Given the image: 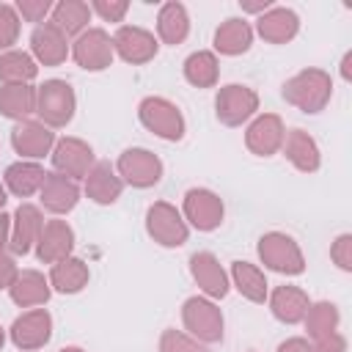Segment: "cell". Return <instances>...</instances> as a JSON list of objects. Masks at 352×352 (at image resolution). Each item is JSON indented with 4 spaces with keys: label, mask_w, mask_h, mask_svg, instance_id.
<instances>
[{
    "label": "cell",
    "mask_w": 352,
    "mask_h": 352,
    "mask_svg": "<svg viewBox=\"0 0 352 352\" xmlns=\"http://www.w3.org/2000/svg\"><path fill=\"white\" fill-rule=\"evenodd\" d=\"M333 96V80L322 69H302L283 82V99L302 113H319Z\"/></svg>",
    "instance_id": "6da1fadb"
},
{
    "label": "cell",
    "mask_w": 352,
    "mask_h": 352,
    "mask_svg": "<svg viewBox=\"0 0 352 352\" xmlns=\"http://www.w3.org/2000/svg\"><path fill=\"white\" fill-rule=\"evenodd\" d=\"M77 96L66 80H44L36 88V116L44 126L60 129L74 118Z\"/></svg>",
    "instance_id": "7a4b0ae2"
},
{
    "label": "cell",
    "mask_w": 352,
    "mask_h": 352,
    "mask_svg": "<svg viewBox=\"0 0 352 352\" xmlns=\"http://www.w3.org/2000/svg\"><path fill=\"white\" fill-rule=\"evenodd\" d=\"M182 322L184 333L192 336L201 344H217L223 341V314L209 297H187L182 305Z\"/></svg>",
    "instance_id": "3957f363"
},
{
    "label": "cell",
    "mask_w": 352,
    "mask_h": 352,
    "mask_svg": "<svg viewBox=\"0 0 352 352\" xmlns=\"http://www.w3.org/2000/svg\"><path fill=\"white\" fill-rule=\"evenodd\" d=\"M138 118L151 135H157L162 140H182L184 129H187L182 110L165 96H146L138 104Z\"/></svg>",
    "instance_id": "277c9868"
},
{
    "label": "cell",
    "mask_w": 352,
    "mask_h": 352,
    "mask_svg": "<svg viewBox=\"0 0 352 352\" xmlns=\"http://www.w3.org/2000/svg\"><path fill=\"white\" fill-rule=\"evenodd\" d=\"M146 234L162 248H182L190 236V226L173 204L157 201L146 209Z\"/></svg>",
    "instance_id": "5b68a950"
},
{
    "label": "cell",
    "mask_w": 352,
    "mask_h": 352,
    "mask_svg": "<svg viewBox=\"0 0 352 352\" xmlns=\"http://www.w3.org/2000/svg\"><path fill=\"white\" fill-rule=\"evenodd\" d=\"M258 258L264 261V267L280 275H300L305 270L300 245L283 231H270L258 239Z\"/></svg>",
    "instance_id": "8992f818"
},
{
    "label": "cell",
    "mask_w": 352,
    "mask_h": 352,
    "mask_svg": "<svg viewBox=\"0 0 352 352\" xmlns=\"http://www.w3.org/2000/svg\"><path fill=\"white\" fill-rule=\"evenodd\" d=\"M256 110H258V94L248 85L231 82V85H223L214 96L217 121L226 126H242L256 116Z\"/></svg>",
    "instance_id": "52a82bcc"
},
{
    "label": "cell",
    "mask_w": 352,
    "mask_h": 352,
    "mask_svg": "<svg viewBox=\"0 0 352 352\" xmlns=\"http://www.w3.org/2000/svg\"><path fill=\"white\" fill-rule=\"evenodd\" d=\"M162 160L157 154H151L148 148H126L121 151L118 162H116V173L121 176L124 184L129 187H138V190H146V187H154L160 179H162Z\"/></svg>",
    "instance_id": "ba28073f"
},
{
    "label": "cell",
    "mask_w": 352,
    "mask_h": 352,
    "mask_svg": "<svg viewBox=\"0 0 352 352\" xmlns=\"http://www.w3.org/2000/svg\"><path fill=\"white\" fill-rule=\"evenodd\" d=\"M72 58H74V63H77L80 69H85V72H104V69L113 63V58H116L110 33L102 30V28H88V30H82V33L72 41Z\"/></svg>",
    "instance_id": "9c48e42d"
},
{
    "label": "cell",
    "mask_w": 352,
    "mask_h": 352,
    "mask_svg": "<svg viewBox=\"0 0 352 352\" xmlns=\"http://www.w3.org/2000/svg\"><path fill=\"white\" fill-rule=\"evenodd\" d=\"M223 201L217 192L206 190V187H192L184 192V204H182V217L187 226L198 228V231H214L223 223Z\"/></svg>",
    "instance_id": "30bf717a"
},
{
    "label": "cell",
    "mask_w": 352,
    "mask_h": 352,
    "mask_svg": "<svg viewBox=\"0 0 352 352\" xmlns=\"http://www.w3.org/2000/svg\"><path fill=\"white\" fill-rule=\"evenodd\" d=\"M11 344L22 352H36L41 349L50 338H52V316L47 308H30L25 314H19L8 330Z\"/></svg>",
    "instance_id": "8fae6325"
},
{
    "label": "cell",
    "mask_w": 352,
    "mask_h": 352,
    "mask_svg": "<svg viewBox=\"0 0 352 352\" xmlns=\"http://www.w3.org/2000/svg\"><path fill=\"white\" fill-rule=\"evenodd\" d=\"M50 154H52L55 173H60V176H66L72 182L85 179L88 170L96 162L94 160V148L85 140H80V138H60V140H55Z\"/></svg>",
    "instance_id": "7c38bea8"
},
{
    "label": "cell",
    "mask_w": 352,
    "mask_h": 352,
    "mask_svg": "<svg viewBox=\"0 0 352 352\" xmlns=\"http://www.w3.org/2000/svg\"><path fill=\"white\" fill-rule=\"evenodd\" d=\"M160 50V41L151 30L140 28V25H121L116 33H113V52L132 63V66H140V63H148Z\"/></svg>",
    "instance_id": "4fadbf2b"
},
{
    "label": "cell",
    "mask_w": 352,
    "mask_h": 352,
    "mask_svg": "<svg viewBox=\"0 0 352 352\" xmlns=\"http://www.w3.org/2000/svg\"><path fill=\"white\" fill-rule=\"evenodd\" d=\"M44 228V214L36 204H19L14 217H11V236H8V250L11 256H25L36 248L38 234Z\"/></svg>",
    "instance_id": "5bb4252c"
},
{
    "label": "cell",
    "mask_w": 352,
    "mask_h": 352,
    "mask_svg": "<svg viewBox=\"0 0 352 352\" xmlns=\"http://www.w3.org/2000/svg\"><path fill=\"white\" fill-rule=\"evenodd\" d=\"M11 146L22 160H33L38 162L44 154L52 151L55 146V132L50 126H44L41 121H16L11 129Z\"/></svg>",
    "instance_id": "9a60e30c"
},
{
    "label": "cell",
    "mask_w": 352,
    "mask_h": 352,
    "mask_svg": "<svg viewBox=\"0 0 352 352\" xmlns=\"http://www.w3.org/2000/svg\"><path fill=\"white\" fill-rule=\"evenodd\" d=\"M72 248H74V228L60 217L44 220V228H41L38 242L33 248L36 258L44 264H55V261L72 256Z\"/></svg>",
    "instance_id": "2e32d148"
},
{
    "label": "cell",
    "mask_w": 352,
    "mask_h": 352,
    "mask_svg": "<svg viewBox=\"0 0 352 352\" xmlns=\"http://www.w3.org/2000/svg\"><path fill=\"white\" fill-rule=\"evenodd\" d=\"M30 52L36 63L60 66L72 55V44L52 22H44V25H36L30 33Z\"/></svg>",
    "instance_id": "e0dca14e"
},
{
    "label": "cell",
    "mask_w": 352,
    "mask_h": 352,
    "mask_svg": "<svg viewBox=\"0 0 352 352\" xmlns=\"http://www.w3.org/2000/svg\"><path fill=\"white\" fill-rule=\"evenodd\" d=\"M190 275H192V280L198 283V289L204 292V297H209V300H223V297L228 294L231 280H228L226 270L220 267V261H217L212 253H206V250L192 253V256H190Z\"/></svg>",
    "instance_id": "ac0fdd59"
},
{
    "label": "cell",
    "mask_w": 352,
    "mask_h": 352,
    "mask_svg": "<svg viewBox=\"0 0 352 352\" xmlns=\"http://www.w3.org/2000/svg\"><path fill=\"white\" fill-rule=\"evenodd\" d=\"M283 135H286L283 121L275 113H264L250 121V126L245 132V146L258 157H272L275 151H280Z\"/></svg>",
    "instance_id": "d6986e66"
},
{
    "label": "cell",
    "mask_w": 352,
    "mask_h": 352,
    "mask_svg": "<svg viewBox=\"0 0 352 352\" xmlns=\"http://www.w3.org/2000/svg\"><path fill=\"white\" fill-rule=\"evenodd\" d=\"M267 302H270L272 316H275L278 322H283V324H297V322H302L305 314H308V308H311L308 294H305L300 286H289V283L275 286V289L267 294Z\"/></svg>",
    "instance_id": "ffe728a7"
},
{
    "label": "cell",
    "mask_w": 352,
    "mask_h": 352,
    "mask_svg": "<svg viewBox=\"0 0 352 352\" xmlns=\"http://www.w3.org/2000/svg\"><path fill=\"white\" fill-rule=\"evenodd\" d=\"M82 182H85V195L99 206L116 204L124 192V182L110 162H94V168L88 170Z\"/></svg>",
    "instance_id": "44dd1931"
},
{
    "label": "cell",
    "mask_w": 352,
    "mask_h": 352,
    "mask_svg": "<svg viewBox=\"0 0 352 352\" xmlns=\"http://www.w3.org/2000/svg\"><path fill=\"white\" fill-rule=\"evenodd\" d=\"M38 198H41V206L47 212L66 214V212H72L77 206L80 187H77V182H72V179H66V176H60V173L52 170V173L44 176V184L38 190Z\"/></svg>",
    "instance_id": "7402d4cb"
},
{
    "label": "cell",
    "mask_w": 352,
    "mask_h": 352,
    "mask_svg": "<svg viewBox=\"0 0 352 352\" xmlns=\"http://www.w3.org/2000/svg\"><path fill=\"white\" fill-rule=\"evenodd\" d=\"M256 30L264 41L270 44H286L297 36L300 30V16L292 11V8H283V6H272L270 11H264L258 19H256Z\"/></svg>",
    "instance_id": "603a6c76"
},
{
    "label": "cell",
    "mask_w": 352,
    "mask_h": 352,
    "mask_svg": "<svg viewBox=\"0 0 352 352\" xmlns=\"http://www.w3.org/2000/svg\"><path fill=\"white\" fill-rule=\"evenodd\" d=\"M44 176H47V170L38 162H33V160H16V162H11L6 168L3 187H6V192L16 195V198H30V195H36L41 190Z\"/></svg>",
    "instance_id": "cb8c5ba5"
},
{
    "label": "cell",
    "mask_w": 352,
    "mask_h": 352,
    "mask_svg": "<svg viewBox=\"0 0 352 352\" xmlns=\"http://www.w3.org/2000/svg\"><path fill=\"white\" fill-rule=\"evenodd\" d=\"M283 157L302 173H314L319 170L322 165V157H319V146L316 140L305 132V129H289L283 135V146H280Z\"/></svg>",
    "instance_id": "d4e9b609"
},
{
    "label": "cell",
    "mask_w": 352,
    "mask_h": 352,
    "mask_svg": "<svg viewBox=\"0 0 352 352\" xmlns=\"http://www.w3.org/2000/svg\"><path fill=\"white\" fill-rule=\"evenodd\" d=\"M47 280H50V289H55L60 294H77V292H82L88 286L91 270H88V264L82 258L66 256V258H60V261H55L50 267V278Z\"/></svg>",
    "instance_id": "484cf974"
},
{
    "label": "cell",
    "mask_w": 352,
    "mask_h": 352,
    "mask_svg": "<svg viewBox=\"0 0 352 352\" xmlns=\"http://www.w3.org/2000/svg\"><path fill=\"white\" fill-rule=\"evenodd\" d=\"M8 294L19 308H38L50 300L52 289H50V280L38 270H19V275L8 286Z\"/></svg>",
    "instance_id": "4316f807"
},
{
    "label": "cell",
    "mask_w": 352,
    "mask_h": 352,
    "mask_svg": "<svg viewBox=\"0 0 352 352\" xmlns=\"http://www.w3.org/2000/svg\"><path fill=\"white\" fill-rule=\"evenodd\" d=\"M187 33H190V14H187L184 3H176V0L162 3L160 14H157V36H160L157 41L176 47L187 38Z\"/></svg>",
    "instance_id": "83f0119b"
},
{
    "label": "cell",
    "mask_w": 352,
    "mask_h": 352,
    "mask_svg": "<svg viewBox=\"0 0 352 352\" xmlns=\"http://www.w3.org/2000/svg\"><path fill=\"white\" fill-rule=\"evenodd\" d=\"M231 286L250 302H267V294H270V283H267V275L250 264V261H234L231 264V275H228Z\"/></svg>",
    "instance_id": "f1b7e54d"
},
{
    "label": "cell",
    "mask_w": 352,
    "mask_h": 352,
    "mask_svg": "<svg viewBox=\"0 0 352 352\" xmlns=\"http://www.w3.org/2000/svg\"><path fill=\"white\" fill-rule=\"evenodd\" d=\"M250 44H253V28L239 16L226 19L214 30V50L220 55H242L250 50Z\"/></svg>",
    "instance_id": "f546056e"
},
{
    "label": "cell",
    "mask_w": 352,
    "mask_h": 352,
    "mask_svg": "<svg viewBox=\"0 0 352 352\" xmlns=\"http://www.w3.org/2000/svg\"><path fill=\"white\" fill-rule=\"evenodd\" d=\"M88 19H91V6L82 0H60L52 6L50 22L69 38V36H80L82 30H88Z\"/></svg>",
    "instance_id": "4dcf8cb0"
},
{
    "label": "cell",
    "mask_w": 352,
    "mask_h": 352,
    "mask_svg": "<svg viewBox=\"0 0 352 352\" xmlns=\"http://www.w3.org/2000/svg\"><path fill=\"white\" fill-rule=\"evenodd\" d=\"M38 63L33 60L30 52L22 50H6L0 55V82L3 85H30L36 80Z\"/></svg>",
    "instance_id": "1f68e13d"
},
{
    "label": "cell",
    "mask_w": 352,
    "mask_h": 352,
    "mask_svg": "<svg viewBox=\"0 0 352 352\" xmlns=\"http://www.w3.org/2000/svg\"><path fill=\"white\" fill-rule=\"evenodd\" d=\"M0 113L11 121H28V116L36 113V88L33 85H3Z\"/></svg>",
    "instance_id": "d6a6232c"
},
{
    "label": "cell",
    "mask_w": 352,
    "mask_h": 352,
    "mask_svg": "<svg viewBox=\"0 0 352 352\" xmlns=\"http://www.w3.org/2000/svg\"><path fill=\"white\" fill-rule=\"evenodd\" d=\"M220 77V66H217V55L209 50H198L192 55H187L184 60V80L195 88H214Z\"/></svg>",
    "instance_id": "836d02e7"
},
{
    "label": "cell",
    "mask_w": 352,
    "mask_h": 352,
    "mask_svg": "<svg viewBox=\"0 0 352 352\" xmlns=\"http://www.w3.org/2000/svg\"><path fill=\"white\" fill-rule=\"evenodd\" d=\"M302 322H305V330H308L311 341H316V338L330 336V333L338 330L341 314H338V305L336 302L322 300V302H311V308H308V314H305Z\"/></svg>",
    "instance_id": "e575fe53"
},
{
    "label": "cell",
    "mask_w": 352,
    "mask_h": 352,
    "mask_svg": "<svg viewBox=\"0 0 352 352\" xmlns=\"http://www.w3.org/2000/svg\"><path fill=\"white\" fill-rule=\"evenodd\" d=\"M160 352H209V349L184 330H165L160 336Z\"/></svg>",
    "instance_id": "d590c367"
},
{
    "label": "cell",
    "mask_w": 352,
    "mask_h": 352,
    "mask_svg": "<svg viewBox=\"0 0 352 352\" xmlns=\"http://www.w3.org/2000/svg\"><path fill=\"white\" fill-rule=\"evenodd\" d=\"M19 14L11 3H0V50H11L19 38Z\"/></svg>",
    "instance_id": "8d00e7d4"
},
{
    "label": "cell",
    "mask_w": 352,
    "mask_h": 352,
    "mask_svg": "<svg viewBox=\"0 0 352 352\" xmlns=\"http://www.w3.org/2000/svg\"><path fill=\"white\" fill-rule=\"evenodd\" d=\"M14 8L19 14V19L33 22V25H44V19L52 14V3L50 0H16Z\"/></svg>",
    "instance_id": "74e56055"
},
{
    "label": "cell",
    "mask_w": 352,
    "mask_h": 352,
    "mask_svg": "<svg viewBox=\"0 0 352 352\" xmlns=\"http://www.w3.org/2000/svg\"><path fill=\"white\" fill-rule=\"evenodd\" d=\"M88 6H91V14H99L104 22H121L124 14L129 11L126 0H94Z\"/></svg>",
    "instance_id": "f35d334b"
},
{
    "label": "cell",
    "mask_w": 352,
    "mask_h": 352,
    "mask_svg": "<svg viewBox=\"0 0 352 352\" xmlns=\"http://www.w3.org/2000/svg\"><path fill=\"white\" fill-rule=\"evenodd\" d=\"M330 258L336 261L338 270L352 272V234H338L336 242L330 245Z\"/></svg>",
    "instance_id": "ab89813d"
},
{
    "label": "cell",
    "mask_w": 352,
    "mask_h": 352,
    "mask_svg": "<svg viewBox=\"0 0 352 352\" xmlns=\"http://www.w3.org/2000/svg\"><path fill=\"white\" fill-rule=\"evenodd\" d=\"M311 344H314L316 352H346V338H344L341 330H336L330 336H322V338H316Z\"/></svg>",
    "instance_id": "60d3db41"
},
{
    "label": "cell",
    "mask_w": 352,
    "mask_h": 352,
    "mask_svg": "<svg viewBox=\"0 0 352 352\" xmlns=\"http://www.w3.org/2000/svg\"><path fill=\"white\" fill-rule=\"evenodd\" d=\"M16 275H19L16 258H14L8 250H0V289H8Z\"/></svg>",
    "instance_id": "b9f144b4"
},
{
    "label": "cell",
    "mask_w": 352,
    "mask_h": 352,
    "mask_svg": "<svg viewBox=\"0 0 352 352\" xmlns=\"http://www.w3.org/2000/svg\"><path fill=\"white\" fill-rule=\"evenodd\" d=\"M278 352H316V349H314V344H311L308 338L294 336V338L280 341V344H278Z\"/></svg>",
    "instance_id": "7bdbcfd3"
},
{
    "label": "cell",
    "mask_w": 352,
    "mask_h": 352,
    "mask_svg": "<svg viewBox=\"0 0 352 352\" xmlns=\"http://www.w3.org/2000/svg\"><path fill=\"white\" fill-rule=\"evenodd\" d=\"M239 6H242V11H248V14H264V11H270L275 3L272 0H239Z\"/></svg>",
    "instance_id": "ee69618b"
},
{
    "label": "cell",
    "mask_w": 352,
    "mask_h": 352,
    "mask_svg": "<svg viewBox=\"0 0 352 352\" xmlns=\"http://www.w3.org/2000/svg\"><path fill=\"white\" fill-rule=\"evenodd\" d=\"M8 236H11V217L6 212H0V250L8 248Z\"/></svg>",
    "instance_id": "f6af8a7d"
},
{
    "label": "cell",
    "mask_w": 352,
    "mask_h": 352,
    "mask_svg": "<svg viewBox=\"0 0 352 352\" xmlns=\"http://www.w3.org/2000/svg\"><path fill=\"white\" fill-rule=\"evenodd\" d=\"M341 77H344L346 82L352 80V50H346L344 58H341Z\"/></svg>",
    "instance_id": "bcb514c9"
},
{
    "label": "cell",
    "mask_w": 352,
    "mask_h": 352,
    "mask_svg": "<svg viewBox=\"0 0 352 352\" xmlns=\"http://www.w3.org/2000/svg\"><path fill=\"white\" fill-rule=\"evenodd\" d=\"M6 201H8V192H6V187L0 184V212H6Z\"/></svg>",
    "instance_id": "7dc6e473"
},
{
    "label": "cell",
    "mask_w": 352,
    "mask_h": 352,
    "mask_svg": "<svg viewBox=\"0 0 352 352\" xmlns=\"http://www.w3.org/2000/svg\"><path fill=\"white\" fill-rule=\"evenodd\" d=\"M60 352H85V349H82V346H63Z\"/></svg>",
    "instance_id": "c3c4849f"
},
{
    "label": "cell",
    "mask_w": 352,
    "mask_h": 352,
    "mask_svg": "<svg viewBox=\"0 0 352 352\" xmlns=\"http://www.w3.org/2000/svg\"><path fill=\"white\" fill-rule=\"evenodd\" d=\"M3 344H6V330L0 327V349H3Z\"/></svg>",
    "instance_id": "681fc988"
}]
</instances>
